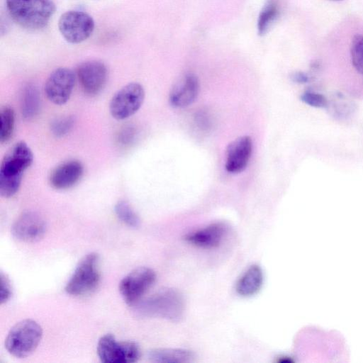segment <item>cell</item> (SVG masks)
Instances as JSON below:
<instances>
[{"instance_id": "3", "label": "cell", "mask_w": 363, "mask_h": 363, "mask_svg": "<svg viewBox=\"0 0 363 363\" xmlns=\"http://www.w3.org/2000/svg\"><path fill=\"white\" fill-rule=\"evenodd\" d=\"M139 311L146 316L177 322L183 318L185 311L184 298L177 289H162L143 301Z\"/></svg>"}, {"instance_id": "27", "label": "cell", "mask_w": 363, "mask_h": 363, "mask_svg": "<svg viewBox=\"0 0 363 363\" xmlns=\"http://www.w3.org/2000/svg\"><path fill=\"white\" fill-rule=\"evenodd\" d=\"M135 134V131L133 127H125L119 133L118 140L123 145H126L134 140Z\"/></svg>"}, {"instance_id": "5", "label": "cell", "mask_w": 363, "mask_h": 363, "mask_svg": "<svg viewBox=\"0 0 363 363\" xmlns=\"http://www.w3.org/2000/svg\"><path fill=\"white\" fill-rule=\"evenodd\" d=\"M100 279L99 256L91 252L79 262L65 286V291L74 296L90 294L98 287Z\"/></svg>"}, {"instance_id": "15", "label": "cell", "mask_w": 363, "mask_h": 363, "mask_svg": "<svg viewBox=\"0 0 363 363\" xmlns=\"http://www.w3.org/2000/svg\"><path fill=\"white\" fill-rule=\"evenodd\" d=\"M84 172L82 164L76 160L66 161L50 173L49 182L55 189H67L74 186L82 178Z\"/></svg>"}, {"instance_id": "6", "label": "cell", "mask_w": 363, "mask_h": 363, "mask_svg": "<svg viewBox=\"0 0 363 363\" xmlns=\"http://www.w3.org/2000/svg\"><path fill=\"white\" fill-rule=\"evenodd\" d=\"M97 354L104 363H133L139 359L140 350L135 342H118L113 335L106 334L99 340Z\"/></svg>"}, {"instance_id": "29", "label": "cell", "mask_w": 363, "mask_h": 363, "mask_svg": "<svg viewBox=\"0 0 363 363\" xmlns=\"http://www.w3.org/2000/svg\"><path fill=\"white\" fill-rule=\"evenodd\" d=\"M290 77L293 82L298 84H305L309 81V77L302 72H293Z\"/></svg>"}, {"instance_id": "18", "label": "cell", "mask_w": 363, "mask_h": 363, "mask_svg": "<svg viewBox=\"0 0 363 363\" xmlns=\"http://www.w3.org/2000/svg\"><path fill=\"white\" fill-rule=\"evenodd\" d=\"M150 361L157 363H190L195 355L189 350L183 348H160L149 352Z\"/></svg>"}, {"instance_id": "7", "label": "cell", "mask_w": 363, "mask_h": 363, "mask_svg": "<svg viewBox=\"0 0 363 363\" xmlns=\"http://www.w3.org/2000/svg\"><path fill=\"white\" fill-rule=\"evenodd\" d=\"M95 23L87 13L70 10L59 18L58 28L63 38L69 43L78 44L87 40L94 32Z\"/></svg>"}, {"instance_id": "30", "label": "cell", "mask_w": 363, "mask_h": 363, "mask_svg": "<svg viewBox=\"0 0 363 363\" xmlns=\"http://www.w3.org/2000/svg\"><path fill=\"white\" fill-rule=\"evenodd\" d=\"M332 1H341V0H332Z\"/></svg>"}, {"instance_id": "19", "label": "cell", "mask_w": 363, "mask_h": 363, "mask_svg": "<svg viewBox=\"0 0 363 363\" xmlns=\"http://www.w3.org/2000/svg\"><path fill=\"white\" fill-rule=\"evenodd\" d=\"M40 97L37 88L31 84H27L22 92L21 99V113L24 118L31 119L39 112Z\"/></svg>"}, {"instance_id": "1", "label": "cell", "mask_w": 363, "mask_h": 363, "mask_svg": "<svg viewBox=\"0 0 363 363\" xmlns=\"http://www.w3.org/2000/svg\"><path fill=\"white\" fill-rule=\"evenodd\" d=\"M33 154L23 141L16 143L4 157L0 165V195L13 196L19 189L24 172L32 164Z\"/></svg>"}, {"instance_id": "21", "label": "cell", "mask_w": 363, "mask_h": 363, "mask_svg": "<svg viewBox=\"0 0 363 363\" xmlns=\"http://www.w3.org/2000/svg\"><path fill=\"white\" fill-rule=\"evenodd\" d=\"M0 141L8 142L12 137L15 125V113L9 106L1 108L0 111Z\"/></svg>"}, {"instance_id": "8", "label": "cell", "mask_w": 363, "mask_h": 363, "mask_svg": "<svg viewBox=\"0 0 363 363\" xmlns=\"http://www.w3.org/2000/svg\"><path fill=\"white\" fill-rule=\"evenodd\" d=\"M145 99L143 86L131 82L119 89L112 97L109 111L117 120H124L134 115L141 107Z\"/></svg>"}, {"instance_id": "23", "label": "cell", "mask_w": 363, "mask_h": 363, "mask_svg": "<svg viewBox=\"0 0 363 363\" xmlns=\"http://www.w3.org/2000/svg\"><path fill=\"white\" fill-rule=\"evenodd\" d=\"M351 62L357 72L363 75V35H356L350 46Z\"/></svg>"}, {"instance_id": "13", "label": "cell", "mask_w": 363, "mask_h": 363, "mask_svg": "<svg viewBox=\"0 0 363 363\" xmlns=\"http://www.w3.org/2000/svg\"><path fill=\"white\" fill-rule=\"evenodd\" d=\"M252 152V141L250 136H240L227 147L225 167L228 172L238 174L247 167Z\"/></svg>"}, {"instance_id": "11", "label": "cell", "mask_w": 363, "mask_h": 363, "mask_svg": "<svg viewBox=\"0 0 363 363\" xmlns=\"http://www.w3.org/2000/svg\"><path fill=\"white\" fill-rule=\"evenodd\" d=\"M77 77L83 91L89 96H95L101 91L106 83L108 69L101 61L88 60L78 66Z\"/></svg>"}, {"instance_id": "9", "label": "cell", "mask_w": 363, "mask_h": 363, "mask_svg": "<svg viewBox=\"0 0 363 363\" xmlns=\"http://www.w3.org/2000/svg\"><path fill=\"white\" fill-rule=\"evenodd\" d=\"M156 279L155 271L140 267L124 277L119 283V291L128 305L135 304L152 286Z\"/></svg>"}, {"instance_id": "22", "label": "cell", "mask_w": 363, "mask_h": 363, "mask_svg": "<svg viewBox=\"0 0 363 363\" xmlns=\"http://www.w3.org/2000/svg\"><path fill=\"white\" fill-rule=\"evenodd\" d=\"M118 218L127 225L137 228L140 225V218L130 204L125 201H119L115 206Z\"/></svg>"}, {"instance_id": "17", "label": "cell", "mask_w": 363, "mask_h": 363, "mask_svg": "<svg viewBox=\"0 0 363 363\" xmlns=\"http://www.w3.org/2000/svg\"><path fill=\"white\" fill-rule=\"evenodd\" d=\"M264 283V273L260 266L252 264L240 275L235 284V291L242 297L257 294Z\"/></svg>"}, {"instance_id": "28", "label": "cell", "mask_w": 363, "mask_h": 363, "mask_svg": "<svg viewBox=\"0 0 363 363\" xmlns=\"http://www.w3.org/2000/svg\"><path fill=\"white\" fill-rule=\"evenodd\" d=\"M196 123L202 129H207L210 127L211 121L208 115L205 112H199L195 116Z\"/></svg>"}, {"instance_id": "26", "label": "cell", "mask_w": 363, "mask_h": 363, "mask_svg": "<svg viewBox=\"0 0 363 363\" xmlns=\"http://www.w3.org/2000/svg\"><path fill=\"white\" fill-rule=\"evenodd\" d=\"M1 294H0V302L1 304L6 303L11 298L12 294V290L11 286L10 280L8 277L1 272Z\"/></svg>"}, {"instance_id": "14", "label": "cell", "mask_w": 363, "mask_h": 363, "mask_svg": "<svg viewBox=\"0 0 363 363\" xmlns=\"http://www.w3.org/2000/svg\"><path fill=\"white\" fill-rule=\"evenodd\" d=\"M199 81L192 73L185 74L173 85L169 101L174 108H185L192 104L199 93Z\"/></svg>"}, {"instance_id": "20", "label": "cell", "mask_w": 363, "mask_h": 363, "mask_svg": "<svg viewBox=\"0 0 363 363\" xmlns=\"http://www.w3.org/2000/svg\"><path fill=\"white\" fill-rule=\"evenodd\" d=\"M280 13L278 0H267L262 9L257 19V33L264 35L276 21Z\"/></svg>"}, {"instance_id": "4", "label": "cell", "mask_w": 363, "mask_h": 363, "mask_svg": "<svg viewBox=\"0 0 363 363\" xmlns=\"http://www.w3.org/2000/svg\"><path fill=\"white\" fill-rule=\"evenodd\" d=\"M42 336L41 326L33 320L25 319L11 328L5 340V347L13 357L24 358L35 350Z\"/></svg>"}, {"instance_id": "24", "label": "cell", "mask_w": 363, "mask_h": 363, "mask_svg": "<svg viewBox=\"0 0 363 363\" xmlns=\"http://www.w3.org/2000/svg\"><path fill=\"white\" fill-rule=\"evenodd\" d=\"M74 122V118L72 116L56 118L51 123V131L55 137H63L72 130Z\"/></svg>"}, {"instance_id": "2", "label": "cell", "mask_w": 363, "mask_h": 363, "mask_svg": "<svg viewBox=\"0 0 363 363\" xmlns=\"http://www.w3.org/2000/svg\"><path fill=\"white\" fill-rule=\"evenodd\" d=\"M6 4L11 18L30 30L46 27L56 9L52 0H6Z\"/></svg>"}, {"instance_id": "12", "label": "cell", "mask_w": 363, "mask_h": 363, "mask_svg": "<svg viewBox=\"0 0 363 363\" xmlns=\"http://www.w3.org/2000/svg\"><path fill=\"white\" fill-rule=\"evenodd\" d=\"M46 224L43 218L37 212L27 211L16 218L11 227V233L17 240L30 242L43 237Z\"/></svg>"}, {"instance_id": "16", "label": "cell", "mask_w": 363, "mask_h": 363, "mask_svg": "<svg viewBox=\"0 0 363 363\" xmlns=\"http://www.w3.org/2000/svg\"><path fill=\"white\" fill-rule=\"evenodd\" d=\"M227 226L223 223H213L188 233L185 240L190 244L204 249L218 247L226 233Z\"/></svg>"}, {"instance_id": "25", "label": "cell", "mask_w": 363, "mask_h": 363, "mask_svg": "<svg viewBox=\"0 0 363 363\" xmlns=\"http://www.w3.org/2000/svg\"><path fill=\"white\" fill-rule=\"evenodd\" d=\"M300 99L306 104L315 108H325L328 104V101L323 95L311 90L305 91Z\"/></svg>"}, {"instance_id": "10", "label": "cell", "mask_w": 363, "mask_h": 363, "mask_svg": "<svg viewBox=\"0 0 363 363\" xmlns=\"http://www.w3.org/2000/svg\"><path fill=\"white\" fill-rule=\"evenodd\" d=\"M75 82V74L69 68L55 69L48 77L45 92L48 99L56 105L65 104L70 98Z\"/></svg>"}]
</instances>
